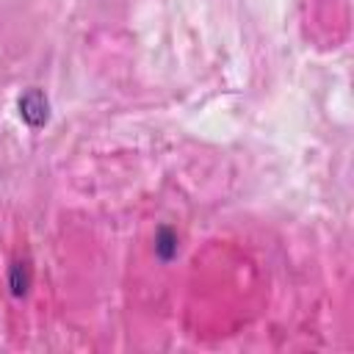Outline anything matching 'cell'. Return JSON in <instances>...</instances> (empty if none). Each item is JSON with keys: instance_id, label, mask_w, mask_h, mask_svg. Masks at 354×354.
Masks as SVG:
<instances>
[{"instance_id": "3957f363", "label": "cell", "mask_w": 354, "mask_h": 354, "mask_svg": "<svg viewBox=\"0 0 354 354\" xmlns=\"http://www.w3.org/2000/svg\"><path fill=\"white\" fill-rule=\"evenodd\" d=\"M8 285H11V293H14V296H25V293H28L30 274H28V266H25V263H14V266H11V271H8Z\"/></svg>"}, {"instance_id": "7a4b0ae2", "label": "cell", "mask_w": 354, "mask_h": 354, "mask_svg": "<svg viewBox=\"0 0 354 354\" xmlns=\"http://www.w3.org/2000/svg\"><path fill=\"white\" fill-rule=\"evenodd\" d=\"M155 254L160 260H171L177 254V235L169 227H160L158 230V235H155Z\"/></svg>"}, {"instance_id": "6da1fadb", "label": "cell", "mask_w": 354, "mask_h": 354, "mask_svg": "<svg viewBox=\"0 0 354 354\" xmlns=\"http://www.w3.org/2000/svg\"><path fill=\"white\" fill-rule=\"evenodd\" d=\"M19 116L25 119L28 127H41V124H47V116H50L47 97H44L39 88H28V91L19 97Z\"/></svg>"}]
</instances>
